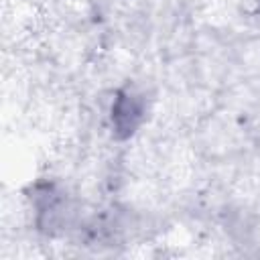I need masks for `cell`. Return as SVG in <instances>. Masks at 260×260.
<instances>
[{
    "instance_id": "obj_1",
    "label": "cell",
    "mask_w": 260,
    "mask_h": 260,
    "mask_svg": "<svg viewBox=\"0 0 260 260\" xmlns=\"http://www.w3.org/2000/svg\"><path fill=\"white\" fill-rule=\"evenodd\" d=\"M144 120H146L144 95L130 87L120 89L112 102V114H110L114 136L118 140H126L134 136V132L142 126Z\"/></svg>"
}]
</instances>
